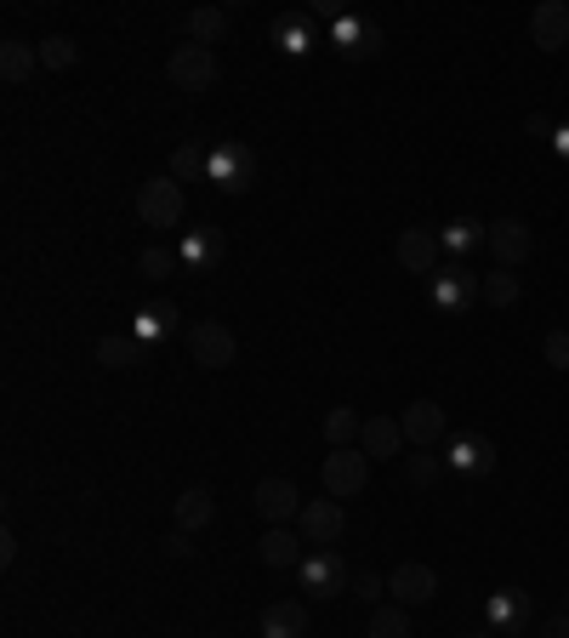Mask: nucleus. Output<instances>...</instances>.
Returning a JSON list of instances; mask_svg holds the SVG:
<instances>
[{
    "instance_id": "obj_1",
    "label": "nucleus",
    "mask_w": 569,
    "mask_h": 638,
    "mask_svg": "<svg viewBox=\"0 0 569 638\" xmlns=\"http://www.w3.org/2000/svg\"><path fill=\"white\" fill-rule=\"evenodd\" d=\"M297 576H302V593H308V598H337V593L353 587V570H348V558H342L337 547H313L302 565H297Z\"/></svg>"
},
{
    "instance_id": "obj_2",
    "label": "nucleus",
    "mask_w": 569,
    "mask_h": 638,
    "mask_svg": "<svg viewBox=\"0 0 569 638\" xmlns=\"http://www.w3.org/2000/svg\"><path fill=\"white\" fill-rule=\"evenodd\" d=\"M319 478H324V496H331V502H353L364 485H371V456H364L359 445L331 451L324 467H319Z\"/></svg>"
},
{
    "instance_id": "obj_3",
    "label": "nucleus",
    "mask_w": 569,
    "mask_h": 638,
    "mask_svg": "<svg viewBox=\"0 0 569 638\" xmlns=\"http://www.w3.org/2000/svg\"><path fill=\"white\" fill-rule=\"evenodd\" d=\"M188 359L206 366V371H228L239 359V342H234V331L223 326V319H199V326H188Z\"/></svg>"
},
{
    "instance_id": "obj_4",
    "label": "nucleus",
    "mask_w": 569,
    "mask_h": 638,
    "mask_svg": "<svg viewBox=\"0 0 569 638\" xmlns=\"http://www.w3.org/2000/svg\"><path fill=\"white\" fill-rule=\"evenodd\" d=\"M166 74H172V86L177 92H211L217 86V52L211 47H172V58H166Z\"/></svg>"
},
{
    "instance_id": "obj_5",
    "label": "nucleus",
    "mask_w": 569,
    "mask_h": 638,
    "mask_svg": "<svg viewBox=\"0 0 569 638\" xmlns=\"http://www.w3.org/2000/svg\"><path fill=\"white\" fill-rule=\"evenodd\" d=\"M137 217H143V228H177L183 223V183L177 177H148L137 188Z\"/></svg>"
},
{
    "instance_id": "obj_6",
    "label": "nucleus",
    "mask_w": 569,
    "mask_h": 638,
    "mask_svg": "<svg viewBox=\"0 0 569 638\" xmlns=\"http://www.w3.org/2000/svg\"><path fill=\"white\" fill-rule=\"evenodd\" d=\"M206 177L223 188V194H246L251 177H257V154L246 143H217L211 160H206Z\"/></svg>"
},
{
    "instance_id": "obj_7",
    "label": "nucleus",
    "mask_w": 569,
    "mask_h": 638,
    "mask_svg": "<svg viewBox=\"0 0 569 638\" xmlns=\"http://www.w3.org/2000/svg\"><path fill=\"white\" fill-rule=\"evenodd\" d=\"M484 246H490V257H496L501 268H518L524 257L536 251V228L524 223V217H496L490 234H484Z\"/></svg>"
},
{
    "instance_id": "obj_8",
    "label": "nucleus",
    "mask_w": 569,
    "mask_h": 638,
    "mask_svg": "<svg viewBox=\"0 0 569 638\" xmlns=\"http://www.w3.org/2000/svg\"><path fill=\"white\" fill-rule=\"evenodd\" d=\"M427 297H433V308H444V313H467V308L484 297V279H478L473 268L456 263V268L433 274V291H427Z\"/></svg>"
},
{
    "instance_id": "obj_9",
    "label": "nucleus",
    "mask_w": 569,
    "mask_h": 638,
    "mask_svg": "<svg viewBox=\"0 0 569 638\" xmlns=\"http://www.w3.org/2000/svg\"><path fill=\"white\" fill-rule=\"evenodd\" d=\"M297 531H302L308 547H337L342 531H348V513H342V502H302Z\"/></svg>"
},
{
    "instance_id": "obj_10",
    "label": "nucleus",
    "mask_w": 569,
    "mask_h": 638,
    "mask_svg": "<svg viewBox=\"0 0 569 638\" xmlns=\"http://www.w3.org/2000/svg\"><path fill=\"white\" fill-rule=\"evenodd\" d=\"M393 251H399V268H404V274H438L444 239H438V228H404Z\"/></svg>"
},
{
    "instance_id": "obj_11",
    "label": "nucleus",
    "mask_w": 569,
    "mask_h": 638,
    "mask_svg": "<svg viewBox=\"0 0 569 638\" xmlns=\"http://www.w3.org/2000/svg\"><path fill=\"white\" fill-rule=\"evenodd\" d=\"M399 422H404V439H411L416 451H433L438 439L451 433V416H444V405H438V399H416V405L404 411Z\"/></svg>"
},
{
    "instance_id": "obj_12",
    "label": "nucleus",
    "mask_w": 569,
    "mask_h": 638,
    "mask_svg": "<svg viewBox=\"0 0 569 638\" xmlns=\"http://www.w3.org/2000/svg\"><path fill=\"white\" fill-rule=\"evenodd\" d=\"M257 513H262V525H291V518H302V491L291 485V478H262L257 485Z\"/></svg>"
},
{
    "instance_id": "obj_13",
    "label": "nucleus",
    "mask_w": 569,
    "mask_h": 638,
    "mask_svg": "<svg viewBox=\"0 0 569 638\" xmlns=\"http://www.w3.org/2000/svg\"><path fill=\"white\" fill-rule=\"evenodd\" d=\"M399 445H411L404 439V422L399 416H364V433H359V451L371 456V462H399Z\"/></svg>"
},
{
    "instance_id": "obj_14",
    "label": "nucleus",
    "mask_w": 569,
    "mask_h": 638,
    "mask_svg": "<svg viewBox=\"0 0 569 638\" xmlns=\"http://www.w3.org/2000/svg\"><path fill=\"white\" fill-rule=\"evenodd\" d=\"M302 547H308V542H302V531H291V525H268L257 553H262V565H268V570H297L302 558H308Z\"/></svg>"
},
{
    "instance_id": "obj_15",
    "label": "nucleus",
    "mask_w": 569,
    "mask_h": 638,
    "mask_svg": "<svg viewBox=\"0 0 569 638\" xmlns=\"http://www.w3.org/2000/svg\"><path fill=\"white\" fill-rule=\"evenodd\" d=\"M530 40L541 52H563L569 47V7H563V0H541V7L530 12Z\"/></svg>"
},
{
    "instance_id": "obj_16",
    "label": "nucleus",
    "mask_w": 569,
    "mask_h": 638,
    "mask_svg": "<svg viewBox=\"0 0 569 638\" xmlns=\"http://www.w3.org/2000/svg\"><path fill=\"white\" fill-rule=\"evenodd\" d=\"M387 593H393V605H427V598L438 593V576H433V565H399L393 576H387Z\"/></svg>"
},
{
    "instance_id": "obj_17",
    "label": "nucleus",
    "mask_w": 569,
    "mask_h": 638,
    "mask_svg": "<svg viewBox=\"0 0 569 638\" xmlns=\"http://www.w3.org/2000/svg\"><path fill=\"white\" fill-rule=\"evenodd\" d=\"M262 638H308L302 598H273V605H262Z\"/></svg>"
},
{
    "instance_id": "obj_18",
    "label": "nucleus",
    "mask_w": 569,
    "mask_h": 638,
    "mask_svg": "<svg viewBox=\"0 0 569 638\" xmlns=\"http://www.w3.org/2000/svg\"><path fill=\"white\" fill-rule=\"evenodd\" d=\"M337 47L348 63H364L382 52V29L376 23H359V18H337Z\"/></svg>"
},
{
    "instance_id": "obj_19",
    "label": "nucleus",
    "mask_w": 569,
    "mask_h": 638,
    "mask_svg": "<svg viewBox=\"0 0 569 638\" xmlns=\"http://www.w3.org/2000/svg\"><path fill=\"white\" fill-rule=\"evenodd\" d=\"M444 467H456V473H490L496 467V445H484L478 433H462V439H451V451H444Z\"/></svg>"
},
{
    "instance_id": "obj_20",
    "label": "nucleus",
    "mask_w": 569,
    "mask_h": 638,
    "mask_svg": "<svg viewBox=\"0 0 569 638\" xmlns=\"http://www.w3.org/2000/svg\"><path fill=\"white\" fill-rule=\"evenodd\" d=\"M172 518H177V531H206L211 525V518H217V496L206 491V485H194V491H183L177 496V507H172Z\"/></svg>"
},
{
    "instance_id": "obj_21",
    "label": "nucleus",
    "mask_w": 569,
    "mask_h": 638,
    "mask_svg": "<svg viewBox=\"0 0 569 638\" xmlns=\"http://www.w3.org/2000/svg\"><path fill=\"white\" fill-rule=\"evenodd\" d=\"M524 616H530V598H524L518 587H501V593H490V632H518L524 627Z\"/></svg>"
},
{
    "instance_id": "obj_22",
    "label": "nucleus",
    "mask_w": 569,
    "mask_h": 638,
    "mask_svg": "<svg viewBox=\"0 0 569 638\" xmlns=\"http://www.w3.org/2000/svg\"><path fill=\"white\" fill-rule=\"evenodd\" d=\"M223 257V234L217 228H199V234H188L183 246H177V263L188 268V274H199V268H211Z\"/></svg>"
},
{
    "instance_id": "obj_23",
    "label": "nucleus",
    "mask_w": 569,
    "mask_h": 638,
    "mask_svg": "<svg viewBox=\"0 0 569 638\" xmlns=\"http://www.w3.org/2000/svg\"><path fill=\"white\" fill-rule=\"evenodd\" d=\"M34 63H40V47H29V40H7V47H0V80H7V86H23L34 74Z\"/></svg>"
},
{
    "instance_id": "obj_24",
    "label": "nucleus",
    "mask_w": 569,
    "mask_h": 638,
    "mask_svg": "<svg viewBox=\"0 0 569 638\" xmlns=\"http://www.w3.org/2000/svg\"><path fill=\"white\" fill-rule=\"evenodd\" d=\"M183 29H188L194 47H217V40H228V12H217V7H194V12L183 18Z\"/></svg>"
},
{
    "instance_id": "obj_25",
    "label": "nucleus",
    "mask_w": 569,
    "mask_h": 638,
    "mask_svg": "<svg viewBox=\"0 0 569 638\" xmlns=\"http://www.w3.org/2000/svg\"><path fill=\"white\" fill-rule=\"evenodd\" d=\"M359 433H364V416H359L353 405H337L331 416H324V445H331V451L359 445Z\"/></svg>"
},
{
    "instance_id": "obj_26",
    "label": "nucleus",
    "mask_w": 569,
    "mask_h": 638,
    "mask_svg": "<svg viewBox=\"0 0 569 638\" xmlns=\"http://www.w3.org/2000/svg\"><path fill=\"white\" fill-rule=\"evenodd\" d=\"M484 234H490V223H478V217H456V223H444V251L451 257H467L473 246H484Z\"/></svg>"
},
{
    "instance_id": "obj_27",
    "label": "nucleus",
    "mask_w": 569,
    "mask_h": 638,
    "mask_svg": "<svg viewBox=\"0 0 569 638\" xmlns=\"http://www.w3.org/2000/svg\"><path fill=\"white\" fill-rule=\"evenodd\" d=\"M518 297H524V286H518V274H513V268L484 274V302H490V308H513Z\"/></svg>"
},
{
    "instance_id": "obj_28",
    "label": "nucleus",
    "mask_w": 569,
    "mask_h": 638,
    "mask_svg": "<svg viewBox=\"0 0 569 638\" xmlns=\"http://www.w3.org/2000/svg\"><path fill=\"white\" fill-rule=\"evenodd\" d=\"M80 63V47H74V40L69 34H46V40H40V69H74Z\"/></svg>"
},
{
    "instance_id": "obj_29",
    "label": "nucleus",
    "mask_w": 569,
    "mask_h": 638,
    "mask_svg": "<svg viewBox=\"0 0 569 638\" xmlns=\"http://www.w3.org/2000/svg\"><path fill=\"white\" fill-rule=\"evenodd\" d=\"M404 478H411L416 491H433L438 478H444V456H427V451H416V456H404Z\"/></svg>"
},
{
    "instance_id": "obj_30",
    "label": "nucleus",
    "mask_w": 569,
    "mask_h": 638,
    "mask_svg": "<svg viewBox=\"0 0 569 638\" xmlns=\"http://www.w3.org/2000/svg\"><path fill=\"white\" fill-rule=\"evenodd\" d=\"M371 638H411V616H404V605H376L371 610Z\"/></svg>"
},
{
    "instance_id": "obj_31",
    "label": "nucleus",
    "mask_w": 569,
    "mask_h": 638,
    "mask_svg": "<svg viewBox=\"0 0 569 638\" xmlns=\"http://www.w3.org/2000/svg\"><path fill=\"white\" fill-rule=\"evenodd\" d=\"M177 302H148L143 313H137V337H166L172 326H177Z\"/></svg>"
},
{
    "instance_id": "obj_32",
    "label": "nucleus",
    "mask_w": 569,
    "mask_h": 638,
    "mask_svg": "<svg viewBox=\"0 0 569 638\" xmlns=\"http://www.w3.org/2000/svg\"><path fill=\"white\" fill-rule=\"evenodd\" d=\"M273 40H279V52L302 58L308 40H313V29H308V18H284V23H273Z\"/></svg>"
},
{
    "instance_id": "obj_33",
    "label": "nucleus",
    "mask_w": 569,
    "mask_h": 638,
    "mask_svg": "<svg viewBox=\"0 0 569 638\" xmlns=\"http://www.w3.org/2000/svg\"><path fill=\"white\" fill-rule=\"evenodd\" d=\"M206 160H211V148H199V143H177V154H172V177H177V183L199 177V172H206Z\"/></svg>"
},
{
    "instance_id": "obj_34",
    "label": "nucleus",
    "mask_w": 569,
    "mask_h": 638,
    "mask_svg": "<svg viewBox=\"0 0 569 638\" xmlns=\"http://www.w3.org/2000/svg\"><path fill=\"white\" fill-rule=\"evenodd\" d=\"M132 353H137L132 337H103V342H97V366H103V371H126Z\"/></svg>"
},
{
    "instance_id": "obj_35",
    "label": "nucleus",
    "mask_w": 569,
    "mask_h": 638,
    "mask_svg": "<svg viewBox=\"0 0 569 638\" xmlns=\"http://www.w3.org/2000/svg\"><path fill=\"white\" fill-rule=\"evenodd\" d=\"M137 268H143V279H172L183 263H177V251H166V246H148V251L137 257Z\"/></svg>"
},
{
    "instance_id": "obj_36",
    "label": "nucleus",
    "mask_w": 569,
    "mask_h": 638,
    "mask_svg": "<svg viewBox=\"0 0 569 638\" xmlns=\"http://www.w3.org/2000/svg\"><path fill=\"white\" fill-rule=\"evenodd\" d=\"M541 359L552 371H569V331H547L541 337Z\"/></svg>"
},
{
    "instance_id": "obj_37",
    "label": "nucleus",
    "mask_w": 569,
    "mask_h": 638,
    "mask_svg": "<svg viewBox=\"0 0 569 638\" xmlns=\"http://www.w3.org/2000/svg\"><path fill=\"white\" fill-rule=\"evenodd\" d=\"M382 593H387L382 576H371V570H359V576H353V598H359V605H376Z\"/></svg>"
},
{
    "instance_id": "obj_38",
    "label": "nucleus",
    "mask_w": 569,
    "mask_h": 638,
    "mask_svg": "<svg viewBox=\"0 0 569 638\" xmlns=\"http://www.w3.org/2000/svg\"><path fill=\"white\" fill-rule=\"evenodd\" d=\"M536 638H569V610H558V616H547V621L536 627Z\"/></svg>"
},
{
    "instance_id": "obj_39",
    "label": "nucleus",
    "mask_w": 569,
    "mask_h": 638,
    "mask_svg": "<svg viewBox=\"0 0 569 638\" xmlns=\"http://www.w3.org/2000/svg\"><path fill=\"white\" fill-rule=\"evenodd\" d=\"M188 553H194V536H188V531H172V536H166V558H188Z\"/></svg>"
},
{
    "instance_id": "obj_40",
    "label": "nucleus",
    "mask_w": 569,
    "mask_h": 638,
    "mask_svg": "<svg viewBox=\"0 0 569 638\" xmlns=\"http://www.w3.org/2000/svg\"><path fill=\"white\" fill-rule=\"evenodd\" d=\"M524 132H530L536 143H552V120H547V114H530V120H524Z\"/></svg>"
},
{
    "instance_id": "obj_41",
    "label": "nucleus",
    "mask_w": 569,
    "mask_h": 638,
    "mask_svg": "<svg viewBox=\"0 0 569 638\" xmlns=\"http://www.w3.org/2000/svg\"><path fill=\"white\" fill-rule=\"evenodd\" d=\"M12 558H18V536L0 531V565H12Z\"/></svg>"
},
{
    "instance_id": "obj_42",
    "label": "nucleus",
    "mask_w": 569,
    "mask_h": 638,
    "mask_svg": "<svg viewBox=\"0 0 569 638\" xmlns=\"http://www.w3.org/2000/svg\"><path fill=\"white\" fill-rule=\"evenodd\" d=\"M467 638H490V632H467Z\"/></svg>"
},
{
    "instance_id": "obj_43",
    "label": "nucleus",
    "mask_w": 569,
    "mask_h": 638,
    "mask_svg": "<svg viewBox=\"0 0 569 638\" xmlns=\"http://www.w3.org/2000/svg\"><path fill=\"white\" fill-rule=\"evenodd\" d=\"M563 610H569V593H563Z\"/></svg>"
}]
</instances>
